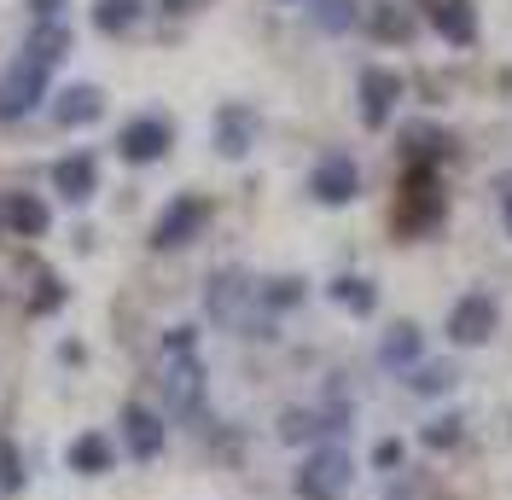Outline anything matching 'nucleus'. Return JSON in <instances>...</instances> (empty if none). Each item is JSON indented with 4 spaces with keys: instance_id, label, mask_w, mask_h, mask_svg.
I'll return each instance as SVG.
<instances>
[{
    "instance_id": "f257e3e1",
    "label": "nucleus",
    "mask_w": 512,
    "mask_h": 500,
    "mask_svg": "<svg viewBox=\"0 0 512 500\" xmlns=\"http://www.w3.org/2000/svg\"><path fill=\"white\" fill-rule=\"evenodd\" d=\"M163 396L175 407V419H192L204 407V367H198V349H192V326H175L163 338Z\"/></svg>"
},
{
    "instance_id": "f03ea898",
    "label": "nucleus",
    "mask_w": 512,
    "mask_h": 500,
    "mask_svg": "<svg viewBox=\"0 0 512 500\" xmlns=\"http://www.w3.org/2000/svg\"><path fill=\"white\" fill-rule=\"evenodd\" d=\"M210 314L233 326V332H251V338H268V303H262V285H251V274H239V268H227L210 280Z\"/></svg>"
},
{
    "instance_id": "7ed1b4c3",
    "label": "nucleus",
    "mask_w": 512,
    "mask_h": 500,
    "mask_svg": "<svg viewBox=\"0 0 512 500\" xmlns=\"http://www.w3.org/2000/svg\"><path fill=\"white\" fill-rule=\"evenodd\" d=\"M297 495L303 500H344L350 495V454L344 448H320L297 471Z\"/></svg>"
},
{
    "instance_id": "20e7f679",
    "label": "nucleus",
    "mask_w": 512,
    "mask_h": 500,
    "mask_svg": "<svg viewBox=\"0 0 512 500\" xmlns=\"http://www.w3.org/2000/svg\"><path fill=\"white\" fill-rule=\"evenodd\" d=\"M204 221H210V204H204V198H192V192H181V198H175V204L158 216V227H152V245H158V250L192 245Z\"/></svg>"
},
{
    "instance_id": "39448f33",
    "label": "nucleus",
    "mask_w": 512,
    "mask_h": 500,
    "mask_svg": "<svg viewBox=\"0 0 512 500\" xmlns=\"http://www.w3.org/2000/svg\"><path fill=\"white\" fill-rule=\"evenodd\" d=\"M495 320H501L495 297H489V291H466V297L454 303V314H448V338H454V344H489V338H495Z\"/></svg>"
},
{
    "instance_id": "423d86ee",
    "label": "nucleus",
    "mask_w": 512,
    "mask_h": 500,
    "mask_svg": "<svg viewBox=\"0 0 512 500\" xmlns=\"http://www.w3.org/2000/svg\"><path fill=\"white\" fill-rule=\"evenodd\" d=\"M41 94H47V64L18 59V64H12V76L0 82V123H12V117L35 111V99H41Z\"/></svg>"
},
{
    "instance_id": "0eeeda50",
    "label": "nucleus",
    "mask_w": 512,
    "mask_h": 500,
    "mask_svg": "<svg viewBox=\"0 0 512 500\" xmlns=\"http://www.w3.org/2000/svg\"><path fill=\"white\" fill-rule=\"evenodd\" d=\"M396 99H402V76H396V70H384V64H367V70H361V123H367V128L390 123Z\"/></svg>"
},
{
    "instance_id": "6e6552de",
    "label": "nucleus",
    "mask_w": 512,
    "mask_h": 500,
    "mask_svg": "<svg viewBox=\"0 0 512 500\" xmlns=\"http://www.w3.org/2000/svg\"><path fill=\"white\" fill-rule=\"evenodd\" d=\"M117 152H123L128 163H158V157L169 152V123H163V117H134V123H123Z\"/></svg>"
},
{
    "instance_id": "1a4fd4ad",
    "label": "nucleus",
    "mask_w": 512,
    "mask_h": 500,
    "mask_svg": "<svg viewBox=\"0 0 512 500\" xmlns=\"http://www.w3.org/2000/svg\"><path fill=\"white\" fill-rule=\"evenodd\" d=\"M355 187H361V175H355V163H350L344 152L320 157V163H315V175H309V192H315L320 204H350Z\"/></svg>"
},
{
    "instance_id": "9d476101",
    "label": "nucleus",
    "mask_w": 512,
    "mask_h": 500,
    "mask_svg": "<svg viewBox=\"0 0 512 500\" xmlns=\"http://www.w3.org/2000/svg\"><path fill=\"white\" fill-rule=\"evenodd\" d=\"M251 146H256V111L251 105H222V111H216V152L245 157Z\"/></svg>"
},
{
    "instance_id": "9b49d317",
    "label": "nucleus",
    "mask_w": 512,
    "mask_h": 500,
    "mask_svg": "<svg viewBox=\"0 0 512 500\" xmlns=\"http://www.w3.org/2000/svg\"><path fill=\"white\" fill-rule=\"evenodd\" d=\"M53 187H59L70 204L94 198V187H99V163H94V152H70V157H59V163H53Z\"/></svg>"
},
{
    "instance_id": "f8f14e48",
    "label": "nucleus",
    "mask_w": 512,
    "mask_h": 500,
    "mask_svg": "<svg viewBox=\"0 0 512 500\" xmlns=\"http://www.w3.org/2000/svg\"><path fill=\"white\" fill-rule=\"evenodd\" d=\"M431 24L443 35L448 47H472L478 41V12H472V0H437L431 6Z\"/></svg>"
},
{
    "instance_id": "ddd939ff",
    "label": "nucleus",
    "mask_w": 512,
    "mask_h": 500,
    "mask_svg": "<svg viewBox=\"0 0 512 500\" xmlns=\"http://www.w3.org/2000/svg\"><path fill=\"white\" fill-rule=\"evenodd\" d=\"M123 437H128V454L134 460H152L163 448V419L152 407H123Z\"/></svg>"
},
{
    "instance_id": "4468645a",
    "label": "nucleus",
    "mask_w": 512,
    "mask_h": 500,
    "mask_svg": "<svg viewBox=\"0 0 512 500\" xmlns=\"http://www.w3.org/2000/svg\"><path fill=\"white\" fill-rule=\"evenodd\" d=\"M99 111H105V94L88 88V82H76V88H64L59 105H53V117L64 128H82V123H99Z\"/></svg>"
},
{
    "instance_id": "2eb2a0df",
    "label": "nucleus",
    "mask_w": 512,
    "mask_h": 500,
    "mask_svg": "<svg viewBox=\"0 0 512 500\" xmlns=\"http://www.w3.org/2000/svg\"><path fill=\"white\" fill-rule=\"evenodd\" d=\"M64 53H70V30H64L59 18H47V24H35V30H30V47H24V59H35V64H47V70H53Z\"/></svg>"
},
{
    "instance_id": "dca6fc26",
    "label": "nucleus",
    "mask_w": 512,
    "mask_h": 500,
    "mask_svg": "<svg viewBox=\"0 0 512 500\" xmlns=\"http://www.w3.org/2000/svg\"><path fill=\"white\" fill-rule=\"evenodd\" d=\"M6 227H12V233H24V239L47 233V204L30 198V192H12V198H6Z\"/></svg>"
},
{
    "instance_id": "f3484780",
    "label": "nucleus",
    "mask_w": 512,
    "mask_h": 500,
    "mask_svg": "<svg viewBox=\"0 0 512 500\" xmlns=\"http://www.w3.org/2000/svg\"><path fill=\"white\" fill-rule=\"evenodd\" d=\"M70 466L88 471V477H99V471H111V442L99 437V431H88V437L70 442Z\"/></svg>"
},
{
    "instance_id": "a211bd4d",
    "label": "nucleus",
    "mask_w": 512,
    "mask_h": 500,
    "mask_svg": "<svg viewBox=\"0 0 512 500\" xmlns=\"http://www.w3.org/2000/svg\"><path fill=\"white\" fill-rule=\"evenodd\" d=\"M414 355H419V326H408V320H402V326H390V338L379 344V361H384V367H408Z\"/></svg>"
},
{
    "instance_id": "6ab92c4d",
    "label": "nucleus",
    "mask_w": 512,
    "mask_h": 500,
    "mask_svg": "<svg viewBox=\"0 0 512 500\" xmlns=\"http://www.w3.org/2000/svg\"><path fill=\"white\" fill-rule=\"evenodd\" d=\"M454 367H448V361H419L414 373H408V384H414L419 396H443V390H454Z\"/></svg>"
},
{
    "instance_id": "aec40b11",
    "label": "nucleus",
    "mask_w": 512,
    "mask_h": 500,
    "mask_svg": "<svg viewBox=\"0 0 512 500\" xmlns=\"http://www.w3.org/2000/svg\"><path fill=\"white\" fill-rule=\"evenodd\" d=\"M134 18H140V0H99L94 6V30L105 35H123Z\"/></svg>"
},
{
    "instance_id": "412c9836",
    "label": "nucleus",
    "mask_w": 512,
    "mask_h": 500,
    "mask_svg": "<svg viewBox=\"0 0 512 500\" xmlns=\"http://www.w3.org/2000/svg\"><path fill=\"white\" fill-rule=\"evenodd\" d=\"M373 35H379V41H414L408 6H379V12H373Z\"/></svg>"
},
{
    "instance_id": "4be33fe9",
    "label": "nucleus",
    "mask_w": 512,
    "mask_h": 500,
    "mask_svg": "<svg viewBox=\"0 0 512 500\" xmlns=\"http://www.w3.org/2000/svg\"><path fill=\"white\" fill-rule=\"evenodd\" d=\"M332 297H338V303H344L350 314H367L373 303H379V291H373L367 280H355V274H344V280H332Z\"/></svg>"
},
{
    "instance_id": "5701e85b",
    "label": "nucleus",
    "mask_w": 512,
    "mask_h": 500,
    "mask_svg": "<svg viewBox=\"0 0 512 500\" xmlns=\"http://www.w3.org/2000/svg\"><path fill=\"white\" fill-rule=\"evenodd\" d=\"M18 489H24V460H18L12 437H0V495H18Z\"/></svg>"
},
{
    "instance_id": "b1692460",
    "label": "nucleus",
    "mask_w": 512,
    "mask_h": 500,
    "mask_svg": "<svg viewBox=\"0 0 512 500\" xmlns=\"http://www.w3.org/2000/svg\"><path fill=\"white\" fill-rule=\"evenodd\" d=\"M315 24H320V30H332V35L350 30V24H355L350 0H315Z\"/></svg>"
},
{
    "instance_id": "393cba45",
    "label": "nucleus",
    "mask_w": 512,
    "mask_h": 500,
    "mask_svg": "<svg viewBox=\"0 0 512 500\" xmlns=\"http://www.w3.org/2000/svg\"><path fill=\"white\" fill-rule=\"evenodd\" d=\"M315 431H326L315 413H286V419H280V437H286V442H309Z\"/></svg>"
},
{
    "instance_id": "a878e982",
    "label": "nucleus",
    "mask_w": 512,
    "mask_h": 500,
    "mask_svg": "<svg viewBox=\"0 0 512 500\" xmlns=\"http://www.w3.org/2000/svg\"><path fill=\"white\" fill-rule=\"evenodd\" d=\"M35 285H41V291H30V309H35V314H53V309L64 303V285L53 280V274H41Z\"/></svg>"
},
{
    "instance_id": "bb28decb",
    "label": "nucleus",
    "mask_w": 512,
    "mask_h": 500,
    "mask_svg": "<svg viewBox=\"0 0 512 500\" xmlns=\"http://www.w3.org/2000/svg\"><path fill=\"white\" fill-rule=\"evenodd\" d=\"M297 297H303V280H274L268 291H262V303H268V314H274V309H291Z\"/></svg>"
},
{
    "instance_id": "cd10ccee",
    "label": "nucleus",
    "mask_w": 512,
    "mask_h": 500,
    "mask_svg": "<svg viewBox=\"0 0 512 500\" xmlns=\"http://www.w3.org/2000/svg\"><path fill=\"white\" fill-rule=\"evenodd\" d=\"M425 442H431V448H454V442H460V419L448 413V419H437V425H425Z\"/></svg>"
},
{
    "instance_id": "c85d7f7f",
    "label": "nucleus",
    "mask_w": 512,
    "mask_h": 500,
    "mask_svg": "<svg viewBox=\"0 0 512 500\" xmlns=\"http://www.w3.org/2000/svg\"><path fill=\"white\" fill-rule=\"evenodd\" d=\"M59 6H64V0H30V12L41 18V24H47V18H59Z\"/></svg>"
},
{
    "instance_id": "c756f323",
    "label": "nucleus",
    "mask_w": 512,
    "mask_h": 500,
    "mask_svg": "<svg viewBox=\"0 0 512 500\" xmlns=\"http://www.w3.org/2000/svg\"><path fill=\"white\" fill-rule=\"evenodd\" d=\"M373 460H379V466H396V460H402V448H396V442H379V448H373Z\"/></svg>"
},
{
    "instance_id": "7c9ffc66",
    "label": "nucleus",
    "mask_w": 512,
    "mask_h": 500,
    "mask_svg": "<svg viewBox=\"0 0 512 500\" xmlns=\"http://www.w3.org/2000/svg\"><path fill=\"white\" fill-rule=\"evenodd\" d=\"M169 12H192V6H204V0H163Z\"/></svg>"
},
{
    "instance_id": "2f4dec72",
    "label": "nucleus",
    "mask_w": 512,
    "mask_h": 500,
    "mask_svg": "<svg viewBox=\"0 0 512 500\" xmlns=\"http://www.w3.org/2000/svg\"><path fill=\"white\" fill-rule=\"evenodd\" d=\"M507 233H512V192H507Z\"/></svg>"
},
{
    "instance_id": "473e14b6",
    "label": "nucleus",
    "mask_w": 512,
    "mask_h": 500,
    "mask_svg": "<svg viewBox=\"0 0 512 500\" xmlns=\"http://www.w3.org/2000/svg\"><path fill=\"white\" fill-rule=\"evenodd\" d=\"M390 500H414V495H390Z\"/></svg>"
}]
</instances>
